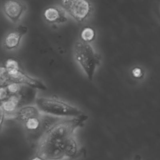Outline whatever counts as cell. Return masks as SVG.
Masks as SVG:
<instances>
[{"label": "cell", "mask_w": 160, "mask_h": 160, "mask_svg": "<svg viewBox=\"0 0 160 160\" xmlns=\"http://www.w3.org/2000/svg\"><path fill=\"white\" fill-rule=\"evenodd\" d=\"M84 117L59 120L41 137L37 155L45 160H61L73 158L78 154V148L74 136L75 129L83 124Z\"/></svg>", "instance_id": "1"}, {"label": "cell", "mask_w": 160, "mask_h": 160, "mask_svg": "<svg viewBox=\"0 0 160 160\" xmlns=\"http://www.w3.org/2000/svg\"><path fill=\"white\" fill-rule=\"evenodd\" d=\"M74 58L89 80H92L97 68L101 63V56L91 43L77 40L72 48Z\"/></svg>", "instance_id": "2"}, {"label": "cell", "mask_w": 160, "mask_h": 160, "mask_svg": "<svg viewBox=\"0 0 160 160\" xmlns=\"http://www.w3.org/2000/svg\"><path fill=\"white\" fill-rule=\"evenodd\" d=\"M36 106L44 114L58 117L74 118L84 115L78 107L64 101L50 97H39L35 100Z\"/></svg>", "instance_id": "3"}, {"label": "cell", "mask_w": 160, "mask_h": 160, "mask_svg": "<svg viewBox=\"0 0 160 160\" xmlns=\"http://www.w3.org/2000/svg\"><path fill=\"white\" fill-rule=\"evenodd\" d=\"M58 5L69 17L78 23L86 21L93 11V6L90 0H58Z\"/></svg>", "instance_id": "4"}, {"label": "cell", "mask_w": 160, "mask_h": 160, "mask_svg": "<svg viewBox=\"0 0 160 160\" xmlns=\"http://www.w3.org/2000/svg\"><path fill=\"white\" fill-rule=\"evenodd\" d=\"M27 11V5L21 0H5L2 11L11 22L17 24L21 21Z\"/></svg>", "instance_id": "5"}, {"label": "cell", "mask_w": 160, "mask_h": 160, "mask_svg": "<svg viewBox=\"0 0 160 160\" xmlns=\"http://www.w3.org/2000/svg\"><path fill=\"white\" fill-rule=\"evenodd\" d=\"M7 71L10 76L11 82H18L24 86H28L31 88L41 90H46L47 89L46 86L42 81L30 76L22 71L20 67L16 69Z\"/></svg>", "instance_id": "6"}, {"label": "cell", "mask_w": 160, "mask_h": 160, "mask_svg": "<svg viewBox=\"0 0 160 160\" xmlns=\"http://www.w3.org/2000/svg\"><path fill=\"white\" fill-rule=\"evenodd\" d=\"M44 20L52 25H59L66 22L68 16L66 12L58 5L50 6L45 8L43 11Z\"/></svg>", "instance_id": "7"}, {"label": "cell", "mask_w": 160, "mask_h": 160, "mask_svg": "<svg viewBox=\"0 0 160 160\" xmlns=\"http://www.w3.org/2000/svg\"><path fill=\"white\" fill-rule=\"evenodd\" d=\"M26 27L21 26L9 31L4 37L2 46L7 51H14L19 48L24 35L27 32Z\"/></svg>", "instance_id": "8"}, {"label": "cell", "mask_w": 160, "mask_h": 160, "mask_svg": "<svg viewBox=\"0 0 160 160\" xmlns=\"http://www.w3.org/2000/svg\"><path fill=\"white\" fill-rule=\"evenodd\" d=\"M41 112L36 106L32 105H24L20 107L14 113V116L24 122L33 118H39L41 116Z\"/></svg>", "instance_id": "9"}, {"label": "cell", "mask_w": 160, "mask_h": 160, "mask_svg": "<svg viewBox=\"0 0 160 160\" xmlns=\"http://www.w3.org/2000/svg\"><path fill=\"white\" fill-rule=\"evenodd\" d=\"M2 109H4L5 114H13L20 108V106L22 104V100L20 95L18 94H12L10 95L9 97L6 100L0 102Z\"/></svg>", "instance_id": "10"}, {"label": "cell", "mask_w": 160, "mask_h": 160, "mask_svg": "<svg viewBox=\"0 0 160 160\" xmlns=\"http://www.w3.org/2000/svg\"><path fill=\"white\" fill-rule=\"evenodd\" d=\"M96 37L95 30L89 26L84 27L80 31L79 39L83 42L91 43Z\"/></svg>", "instance_id": "11"}, {"label": "cell", "mask_w": 160, "mask_h": 160, "mask_svg": "<svg viewBox=\"0 0 160 160\" xmlns=\"http://www.w3.org/2000/svg\"><path fill=\"white\" fill-rule=\"evenodd\" d=\"M41 117L33 118L28 119L24 122L25 127L27 130L29 131H36L41 130Z\"/></svg>", "instance_id": "12"}, {"label": "cell", "mask_w": 160, "mask_h": 160, "mask_svg": "<svg viewBox=\"0 0 160 160\" xmlns=\"http://www.w3.org/2000/svg\"><path fill=\"white\" fill-rule=\"evenodd\" d=\"M11 82L10 76L5 66H0V88L6 87Z\"/></svg>", "instance_id": "13"}, {"label": "cell", "mask_w": 160, "mask_h": 160, "mask_svg": "<svg viewBox=\"0 0 160 160\" xmlns=\"http://www.w3.org/2000/svg\"><path fill=\"white\" fill-rule=\"evenodd\" d=\"M23 86H24V85L18 83V82H10L9 84H8L6 87L8 92H9L10 95H12V94H19L21 92V91L22 90Z\"/></svg>", "instance_id": "14"}, {"label": "cell", "mask_w": 160, "mask_h": 160, "mask_svg": "<svg viewBox=\"0 0 160 160\" xmlns=\"http://www.w3.org/2000/svg\"><path fill=\"white\" fill-rule=\"evenodd\" d=\"M5 68L7 70H11L19 68V65L16 60L13 59H9L6 61Z\"/></svg>", "instance_id": "15"}, {"label": "cell", "mask_w": 160, "mask_h": 160, "mask_svg": "<svg viewBox=\"0 0 160 160\" xmlns=\"http://www.w3.org/2000/svg\"><path fill=\"white\" fill-rule=\"evenodd\" d=\"M9 96H10V94L8 92L6 87L0 88V102H2L6 100L9 97Z\"/></svg>", "instance_id": "16"}, {"label": "cell", "mask_w": 160, "mask_h": 160, "mask_svg": "<svg viewBox=\"0 0 160 160\" xmlns=\"http://www.w3.org/2000/svg\"><path fill=\"white\" fill-rule=\"evenodd\" d=\"M4 116H5V112H4V109H2V108L1 106V102H0V129L1 128Z\"/></svg>", "instance_id": "17"}, {"label": "cell", "mask_w": 160, "mask_h": 160, "mask_svg": "<svg viewBox=\"0 0 160 160\" xmlns=\"http://www.w3.org/2000/svg\"><path fill=\"white\" fill-rule=\"evenodd\" d=\"M132 74L135 77H140L141 76L142 72L139 68H135L132 71Z\"/></svg>", "instance_id": "18"}, {"label": "cell", "mask_w": 160, "mask_h": 160, "mask_svg": "<svg viewBox=\"0 0 160 160\" xmlns=\"http://www.w3.org/2000/svg\"><path fill=\"white\" fill-rule=\"evenodd\" d=\"M31 160H45L44 158H42V157L38 156V155H36L34 157H33Z\"/></svg>", "instance_id": "19"}, {"label": "cell", "mask_w": 160, "mask_h": 160, "mask_svg": "<svg viewBox=\"0 0 160 160\" xmlns=\"http://www.w3.org/2000/svg\"><path fill=\"white\" fill-rule=\"evenodd\" d=\"M132 160H141V156L139 154H136L134 156Z\"/></svg>", "instance_id": "20"}]
</instances>
